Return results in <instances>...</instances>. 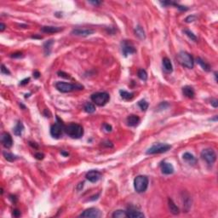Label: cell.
I'll return each mask as SVG.
<instances>
[{
    "instance_id": "obj_1",
    "label": "cell",
    "mask_w": 218,
    "mask_h": 218,
    "mask_svg": "<svg viewBox=\"0 0 218 218\" xmlns=\"http://www.w3.org/2000/svg\"><path fill=\"white\" fill-rule=\"evenodd\" d=\"M64 131L68 136L73 139H78L84 135L83 127L78 124H69L68 125H66L64 128Z\"/></svg>"
},
{
    "instance_id": "obj_2",
    "label": "cell",
    "mask_w": 218,
    "mask_h": 218,
    "mask_svg": "<svg viewBox=\"0 0 218 218\" xmlns=\"http://www.w3.org/2000/svg\"><path fill=\"white\" fill-rule=\"evenodd\" d=\"M55 88L62 93H68L73 90H83V86L80 85H74L66 82H57L55 84Z\"/></svg>"
},
{
    "instance_id": "obj_3",
    "label": "cell",
    "mask_w": 218,
    "mask_h": 218,
    "mask_svg": "<svg viewBox=\"0 0 218 218\" xmlns=\"http://www.w3.org/2000/svg\"><path fill=\"white\" fill-rule=\"evenodd\" d=\"M148 186V178L146 176H138L134 180V187L137 193H144Z\"/></svg>"
},
{
    "instance_id": "obj_4",
    "label": "cell",
    "mask_w": 218,
    "mask_h": 218,
    "mask_svg": "<svg viewBox=\"0 0 218 218\" xmlns=\"http://www.w3.org/2000/svg\"><path fill=\"white\" fill-rule=\"evenodd\" d=\"M177 59L183 67H186L189 69H192L194 67V58L191 54H188L186 51H181L177 55Z\"/></svg>"
},
{
    "instance_id": "obj_5",
    "label": "cell",
    "mask_w": 218,
    "mask_h": 218,
    "mask_svg": "<svg viewBox=\"0 0 218 218\" xmlns=\"http://www.w3.org/2000/svg\"><path fill=\"white\" fill-rule=\"evenodd\" d=\"M91 100L97 106H105L110 100V96L107 92H96L91 95Z\"/></svg>"
},
{
    "instance_id": "obj_6",
    "label": "cell",
    "mask_w": 218,
    "mask_h": 218,
    "mask_svg": "<svg viewBox=\"0 0 218 218\" xmlns=\"http://www.w3.org/2000/svg\"><path fill=\"white\" fill-rule=\"evenodd\" d=\"M171 148V146L166 143H156L153 144L150 148H148L147 151V154H158V153H163L167 151H169Z\"/></svg>"
},
{
    "instance_id": "obj_7",
    "label": "cell",
    "mask_w": 218,
    "mask_h": 218,
    "mask_svg": "<svg viewBox=\"0 0 218 218\" xmlns=\"http://www.w3.org/2000/svg\"><path fill=\"white\" fill-rule=\"evenodd\" d=\"M201 158L203 160H204L209 165H211L217 160V153H215L213 149L206 148V149H204L201 152Z\"/></svg>"
},
{
    "instance_id": "obj_8",
    "label": "cell",
    "mask_w": 218,
    "mask_h": 218,
    "mask_svg": "<svg viewBox=\"0 0 218 218\" xmlns=\"http://www.w3.org/2000/svg\"><path fill=\"white\" fill-rule=\"evenodd\" d=\"M56 120L57 122L54 123V125L50 127V135L54 138H59L62 134L65 125L62 123V121L59 118V117H56Z\"/></svg>"
},
{
    "instance_id": "obj_9",
    "label": "cell",
    "mask_w": 218,
    "mask_h": 218,
    "mask_svg": "<svg viewBox=\"0 0 218 218\" xmlns=\"http://www.w3.org/2000/svg\"><path fill=\"white\" fill-rule=\"evenodd\" d=\"M101 216V212L97 208H89L85 210L79 217H80L97 218Z\"/></svg>"
},
{
    "instance_id": "obj_10",
    "label": "cell",
    "mask_w": 218,
    "mask_h": 218,
    "mask_svg": "<svg viewBox=\"0 0 218 218\" xmlns=\"http://www.w3.org/2000/svg\"><path fill=\"white\" fill-rule=\"evenodd\" d=\"M122 52H123V54H124L125 56H127V55H129V54L136 53V50L135 47L133 46V44L131 43H130V42H128V41L125 40V41L122 43Z\"/></svg>"
},
{
    "instance_id": "obj_11",
    "label": "cell",
    "mask_w": 218,
    "mask_h": 218,
    "mask_svg": "<svg viewBox=\"0 0 218 218\" xmlns=\"http://www.w3.org/2000/svg\"><path fill=\"white\" fill-rule=\"evenodd\" d=\"M1 142L5 148H10L13 145V140L11 136L7 132L3 133L1 135Z\"/></svg>"
},
{
    "instance_id": "obj_12",
    "label": "cell",
    "mask_w": 218,
    "mask_h": 218,
    "mask_svg": "<svg viewBox=\"0 0 218 218\" xmlns=\"http://www.w3.org/2000/svg\"><path fill=\"white\" fill-rule=\"evenodd\" d=\"M94 33V30L87 29V28H75L72 31V34L79 37H87Z\"/></svg>"
},
{
    "instance_id": "obj_13",
    "label": "cell",
    "mask_w": 218,
    "mask_h": 218,
    "mask_svg": "<svg viewBox=\"0 0 218 218\" xmlns=\"http://www.w3.org/2000/svg\"><path fill=\"white\" fill-rule=\"evenodd\" d=\"M85 177L90 182H96L101 179V174L97 171H90L86 173Z\"/></svg>"
},
{
    "instance_id": "obj_14",
    "label": "cell",
    "mask_w": 218,
    "mask_h": 218,
    "mask_svg": "<svg viewBox=\"0 0 218 218\" xmlns=\"http://www.w3.org/2000/svg\"><path fill=\"white\" fill-rule=\"evenodd\" d=\"M126 214H127V217L130 218H141L145 217L142 212L136 209L135 207H129L128 210L126 211Z\"/></svg>"
},
{
    "instance_id": "obj_15",
    "label": "cell",
    "mask_w": 218,
    "mask_h": 218,
    "mask_svg": "<svg viewBox=\"0 0 218 218\" xmlns=\"http://www.w3.org/2000/svg\"><path fill=\"white\" fill-rule=\"evenodd\" d=\"M160 168H161V171L164 175H171L174 173V166L172 165L171 163H166V162H164L161 164L160 165Z\"/></svg>"
},
{
    "instance_id": "obj_16",
    "label": "cell",
    "mask_w": 218,
    "mask_h": 218,
    "mask_svg": "<svg viewBox=\"0 0 218 218\" xmlns=\"http://www.w3.org/2000/svg\"><path fill=\"white\" fill-rule=\"evenodd\" d=\"M63 28L59 27H51V26H45L41 27V31L43 32H46V33H55V32H59L62 31Z\"/></svg>"
},
{
    "instance_id": "obj_17",
    "label": "cell",
    "mask_w": 218,
    "mask_h": 218,
    "mask_svg": "<svg viewBox=\"0 0 218 218\" xmlns=\"http://www.w3.org/2000/svg\"><path fill=\"white\" fill-rule=\"evenodd\" d=\"M140 123V118L136 115H130L129 117L127 118V125L129 126H136Z\"/></svg>"
},
{
    "instance_id": "obj_18",
    "label": "cell",
    "mask_w": 218,
    "mask_h": 218,
    "mask_svg": "<svg viewBox=\"0 0 218 218\" xmlns=\"http://www.w3.org/2000/svg\"><path fill=\"white\" fill-rule=\"evenodd\" d=\"M182 92L184 94L185 96H187V98H190V99H193L194 97V90L192 87L190 86H185L182 88Z\"/></svg>"
},
{
    "instance_id": "obj_19",
    "label": "cell",
    "mask_w": 218,
    "mask_h": 218,
    "mask_svg": "<svg viewBox=\"0 0 218 218\" xmlns=\"http://www.w3.org/2000/svg\"><path fill=\"white\" fill-rule=\"evenodd\" d=\"M168 206H169V209H170L172 214H174V215H178L179 214V208L176 206V204L174 203V201L172 200L171 199H168Z\"/></svg>"
},
{
    "instance_id": "obj_20",
    "label": "cell",
    "mask_w": 218,
    "mask_h": 218,
    "mask_svg": "<svg viewBox=\"0 0 218 218\" xmlns=\"http://www.w3.org/2000/svg\"><path fill=\"white\" fill-rule=\"evenodd\" d=\"M183 159L187 162V163L190 164H195L197 163V159L194 156L191 154L190 153H185L183 156H182Z\"/></svg>"
},
{
    "instance_id": "obj_21",
    "label": "cell",
    "mask_w": 218,
    "mask_h": 218,
    "mask_svg": "<svg viewBox=\"0 0 218 218\" xmlns=\"http://www.w3.org/2000/svg\"><path fill=\"white\" fill-rule=\"evenodd\" d=\"M163 67L164 68V70L166 71L167 72H171L173 71V67H172V63L171 62V60L167 57H164L163 59Z\"/></svg>"
},
{
    "instance_id": "obj_22",
    "label": "cell",
    "mask_w": 218,
    "mask_h": 218,
    "mask_svg": "<svg viewBox=\"0 0 218 218\" xmlns=\"http://www.w3.org/2000/svg\"><path fill=\"white\" fill-rule=\"evenodd\" d=\"M14 134L17 136H22V134L23 132L24 131V125L21 122V121H19L18 123H17V125L15 126V128H14Z\"/></svg>"
},
{
    "instance_id": "obj_23",
    "label": "cell",
    "mask_w": 218,
    "mask_h": 218,
    "mask_svg": "<svg viewBox=\"0 0 218 218\" xmlns=\"http://www.w3.org/2000/svg\"><path fill=\"white\" fill-rule=\"evenodd\" d=\"M135 33L136 35L140 39H146V34H145V32L143 30V28L141 27V26H137L135 28Z\"/></svg>"
},
{
    "instance_id": "obj_24",
    "label": "cell",
    "mask_w": 218,
    "mask_h": 218,
    "mask_svg": "<svg viewBox=\"0 0 218 218\" xmlns=\"http://www.w3.org/2000/svg\"><path fill=\"white\" fill-rule=\"evenodd\" d=\"M53 44H54V41H53V40H48V41H46V42L44 44V49L45 55H49V54H50L51 46H52Z\"/></svg>"
},
{
    "instance_id": "obj_25",
    "label": "cell",
    "mask_w": 218,
    "mask_h": 218,
    "mask_svg": "<svg viewBox=\"0 0 218 218\" xmlns=\"http://www.w3.org/2000/svg\"><path fill=\"white\" fill-rule=\"evenodd\" d=\"M119 93H120L121 97L125 101H130V100L133 99V97H134V93H131V92H128L125 90H120Z\"/></svg>"
},
{
    "instance_id": "obj_26",
    "label": "cell",
    "mask_w": 218,
    "mask_h": 218,
    "mask_svg": "<svg viewBox=\"0 0 218 218\" xmlns=\"http://www.w3.org/2000/svg\"><path fill=\"white\" fill-rule=\"evenodd\" d=\"M3 154H4V158H5L6 160L9 161V162H13V161H15V160H16V159L18 158L17 156L14 155V154H12V153H9V152H6V151H4V152L3 153Z\"/></svg>"
},
{
    "instance_id": "obj_27",
    "label": "cell",
    "mask_w": 218,
    "mask_h": 218,
    "mask_svg": "<svg viewBox=\"0 0 218 218\" xmlns=\"http://www.w3.org/2000/svg\"><path fill=\"white\" fill-rule=\"evenodd\" d=\"M113 217L114 218H124L127 217V214L126 211L123 210H115L113 214Z\"/></svg>"
},
{
    "instance_id": "obj_28",
    "label": "cell",
    "mask_w": 218,
    "mask_h": 218,
    "mask_svg": "<svg viewBox=\"0 0 218 218\" xmlns=\"http://www.w3.org/2000/svg\"><path fill=\"white\" fill-rule=\"evenodd\" d=\"M84 109H85V111L86 113H93L95 111V105L92 104V103L87 102V103H85V107H84Z\"/></svg>"
},
{
    "instance_id": "obj_29",
    "label": "cell",
    "mask_w": 218,
    "mask_h": 218,
    "mask_svg": "<svg viewBox=\"0 0 218 218\" xmlns=\"http://www.w3.org/2000/svg\"><path fill=\"white\" fill-rule=\"evenodd\" d=\"M196 61H197V63H199V64L202 67V68L204 69V70L207 71V72L210 71V65H209V64H207L206 62H204L201 58H197V60H196Z\"/></svg>"
},
{
    "instance_id": "obj_30",
    "label": "cell",
    "mask_w": 218,
    "mask_h": 218,
    "mask_svg": "<svg viewBox=\"0 0 218 218\" xmlns=\"http://www.w3.org/2000/svg\"><path fill=\"white\" fill-rule=\"evenodd\" d=\"M137 75H138L139 78L141 79V80H143V81H146L148 79V73L144 69H140L138 71Z\"/></svg>"
},
{
    "instance_id": "obj_31",
    "label": "cell",
    "mask_w": 218,
    "mask_h": 218,
    "mask_svg": "<svg viewBox=\"0 0 218 218\" xmlns=\"http://www.w3.org/2000/svg\"><path fill=\"white\" fill-rule=\"evenodd\" d=\"M138 106L142 111H146L148 108V103L145 100H141L138 102Z\"/></svg>"
},
{
    "instance_id": "obj_32",
    "label": "cell",
    "mask_w": 218,
    "mask_h": 218,
    "mask_svg": "<svg viewBox=\"0 0 218 218\" xmlns=\"http://www.w3.org/2000/svg\"><path fill=\"white\" fill-rule=\"evenodd\" d=\"M184 32L187 34V36L190 38V39H192V40H194V41H196L197 40V38H196V36H195L194 34L192 32H190L189 30H184Z\"/></svg>"
},
{
    "instance_id": "obj_33",
    "label": "cell",
    "mask_w": 218,
    "mask_h": 218,
    "mask_svg": "<svg viewBox=\"0 0 218 218\" xmlns=\"http://www.w3.org/2000/svg\"><path fill=\"white\" fill-rule=\"evenodd\" d=\"M103 130H104L106 132H111L112 130H113V128H112V126L109 125V124L105 123V124H103Z\"/></svg>"
},
{
    "instance_id": "obj_34",
    "label": "cell",
    "mask_w": 218,
    "mask_h": 218,
    "mask_svg": "<svg viewBox=\"0 0 218 218\" xmlns=\"http://www.w3.org/2000/svg\"><path fill=\"white\" fill-rule=\"evenodd\" d=\"M1 72H2L3 74H6V75H9V74H10V72L9 71L8 68L5 67L4 65H2V66H1Z\"/></svg>"
},
{
    "instance_id": "obj_35",
    "label": "cell",
    "mask_w": 218,
    "mask_h": 218,
    "mask_svg": "<svg viewBox=\"0 0 218 218\" xmlns=\"http://www.w3.org/2000/svg\"><path fill=\"white\" fill-rule=\"evenodd\" d=\"M195 19H196V17L194 16H187V18L185 19V22H187V23H189V22H193L194 21H195Z\"/></svg>"
},
{
    "instance_id": "obj_36",
    "label": "cell",
    "mask_w": 218,
    "mask_h": 218,
    "mask_svg": "<svg viewBox=\"0 0 218 218\" xmlns=\"http://www.w3.org/2000/svg\"><path fill=\"white\" fill-rule=\"evenodd\" d=\"M34 157H35L37 159L41 160V159H43V158H44V155L43 153H36L34 154Z\"/></svg>"
},
{
    "instance_id": "obj_37",
    "label": "cell",
    "mask_w": 218,
    "mask_h": 218,
    "mask_svg": "<svg viewBox=\"0 0 218 218\" xmlns=\"http://www.w3.org/2000/svg\"><path fill=\"white\" fill-rule=\"evenodd\" d=\"M58 74H59V76H61V77H62V78H70V76H69V74H67V73H65L64 72H58Z\"/></svg>"
},
{
    "instance_id": "obj_38",
    "label": "cell",
    "mask_w": 218,
    "mask_h": 218,
    "mask_svg": "<svg viewBox=\"0 0 218 218\" xmlns=\"http://www.w3.org/2000/svg\"><path fill=\"white\" fill-rule=\"evenodd\" d=\"M12 58H20V57H22V53L21 52H17V53H15V54H12L10 55Z\"/></svg>"
},
{
    "instance_id": "obj_39",
    "label": "cell",
    "mask_w": 218,
    "mask_h": 218,
    "mask_svg": "<svg viewBox=\"0 0 218 218\" xmlns=\"http://www.w3.org/2000/svg\"><path fill=\"white\" fill-rule=\"evenodd\" d=\"M13 216L15 217H19L20 216H21V211L19 210H13Z\"/></svg>"
},
{
    "instance_id": "obj_40",
    "label": "cell",
    "mask_w": 218,
    "mask_h": 218,
    "mask_svg": "<svg viewBox=\"0 0 218 218\" xmlns=\"http://www.w3.org/2000/svg\"><path fill=\"white\" fill-rule=\"evenodd\" d=\"M29 80H30V78H25L23 80H22L21 81V83H20V85H27L28 84V82H29Z\"/></svg>"
},
{
    "instance_id": "obj_41",
    "label": "cell",
    "mask_w": 218,
    "mask_h": 218,
    "mask_svg": "<svg viewBox=\"0 0 218 218\" xmlns=\"http://www.w3.org/2000/svg\"><path fill=\"white\" fill-rule=\"evenodd\" d=\"M211 105L215 108H217L218 107V101L217 99H214V100H212L211 101Z\"/></svg>"
},
{
    "instance_id": "obj_42",
    "label": "cell",
    "mask_w": 218,
    "mask_h": 218,
    "mask_svg": "<svg viewBox=\"0 0 218 218\" xmlns=\"http://www.w3.org/2000/svg\"><path fill=\"white\" fill-rule=\"evenodd\" d=\"M5 27H6V26L3 23V22H1V23H0V31L4 32V29H5Z\"/></svg>"
},
{
    "instance_id": "obj_43",
    "label": "cell",
    "mask_w": 218,
    "mask_h": 218,
    "mask_svg": "<svg viewBox=\"0 0 218 218\" xmlns=\"http://www.w3.org/2000/svg\"><path fill=\"white\" fill-rule=\"evenodd\" d=\"M33 76H34V78H39L40 77V73H39V72L38 71H35L34 72H33Z\"/></svg>"
},
{
    "instance_id": "obj_44",
    "label": "cell",
    "mask_w": 218,
    "mask_h": 218,
    "mask_svg": "<svg viewBox=\"0 0 218 218\" xmlns=\"http://www.w3.org/2000/svg\"><path fill=\"white\" fill-rule=\"evenodd\" d=\"M90 3L94 5H99L101 4V2H100V1H90Z\"/></svg>"
},
{
    "instance_id": "obj_45",
    "label": "cell",
    "mask_w": 218,
    "mask_h": 218,
    "mask_svg": "<svg viewBox=\"0 0 218 218\" xmlns=\"http://www.w3.org/2000/svg\"><path fill=\"white\" fill-rule=\"evenodd\" d=\"M32 39H42V37L41 36H32Z\"/></svg>"
},
{
    "instance_id": "obj_46",
    "label": "cell",
    "mask_w": 218,
    "mask_h": 218,
    "mask_svg": "<svg viewBox=\"0 0 218 218\" xmlns=\"http://www.w3.org/2000/svg\"><path fill=\"white\" fill-rule=\"evenodd\" d=\"M62 154H63V155L65 156H68V153H65V152H62Z\"/></svg>"
}]
</instances>
